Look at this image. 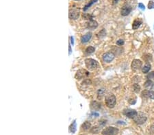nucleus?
Listing matches in <instances>:
<instances>
[{
	"label": "nucleus",
	"instance_id": "nucleus-1",
	"mask_svg": "<svg viewBox=\"0 0 154 135\" xmlns=\"http://www.w3.org/2000/svg\"><path fill=\"white\" fill-rule=\"evenodd\" d=\"M116 101H117L116 100V97L114 95H110L106 97L105 102L108 108L112 109V108H114L115 104H116Z\"/></svg>",
	"mask_w": 154,
	"mask_h": 135
},
{
	"label": "nucleus",
	"instance_id": "nucleus-2",
	"mask_svg": "<svg viewBox=\"0 0 154 135\" xmlns=\"http://www.w3.org/2000/svg\"><path fill=\"white\" fill-rule=\"evenodd\" d=\"M85 64L86 67L90 70H95L98 67V63L93 59H85Z\"/></svg>",
	"mask_w": 154,
	"mask_h": 135
},
{
	"label": "nucleus",
	"instance_id": "nucleus-3",
	"mask_svg": "<svg viewBox=\"0 0 154 135\" xmlns=\"http://www.w3.org/2000/svg\"><path fill=\"white\" fill-rule=\"evenodd\" d=\"M119 133V129L114 127H108L102 131L103 135H115Z\"/></svg>",
	"mask_w": 154,
	"mask_h": 135
},
{
	"label": "nucleus",
	"instance_id": "nucleus-4",
	"mask_svg": "<svg viewBox=\"0 0 154 135\" xmlns=\"http://www.w3.org/2000/svg\"><path fill=\"white\" fill-rule=\"evenodd\" d=\"M137 124H143L147 121V117L143 113H138V115L134 119Z\"/></svg>",
	"mask_w": 154,
	"mask_h": 135
},
{
	"label": "nucleus",
	"instance_id": "nucleus-5",
	"mask_svg": "<svg viewBox=\"0 0 154 135\" xmlns=\"http://www.w3.org/2000/svg\"><path fill=\"white\" fill-rule=\"evenodd\" d=\"M142 65H143V63L141 60L139 59H134L132 62V64H131V68L133 70H140V69L142 68Z\"/></svg>",
	"mask_w": 154,
	"mask_h": 135
},
{
	"label": "nucleus",
	"instance_id": "nucleus-6",
	"mask_svg": "<svg viewBox=\"0 0 154 135\" xmlns=\"http://www.w3.org/2000/svg\"><path fill=\"white\" fill-rule=\"evenodd\" d=\"M114 58V54L112 52H108V53H104L102 55V59L106 63H110L111 62Z\"/></svg>",
	"mask_w": 154,
	"mask_h": 135
},
{
	"label": "nucleus",
	"instance_id": "nucleus-7",
	"mask_svg": "<svg viewBox=\"0 0 154 135\" xmlns=\"http://www.w3.org/2000/svg\"><path fill=\"white\" fill-rule=\"evenodd\" d=\"M89 75V72H88L87 70H80L77 72V73L75 74V79L77 80H80L84 78V77H86L87 76Z\"/></svg>",
	"mask_w": 154,
	"mask_h": 135
},
{
	"label": "nucleus",
	"instance_id": "nucleus-8",
	"mask_svg": "<svg viewBox=\"0 0 154 135\" xmlns=\"http://www.w3.org/2000/svg\"><path fill=\"white\" fill-rule=\"evenodd\" d=\"M132 10V8L131 7L130 5H128V4H125L123 6V8H121V14L122 16H126L130 13Z\"/></svg>",
	"mask_w": 154,
	"mask_h": 135
},
{
	"label": "nucleus",
	"instance_id": "nucleus-9",
	"mask_svg": "<svg viewBox=\"0 0 154 135\" xmlns=\"http://www.w3.org/2000/svg\"><path fill=\"white\" fill-rule=\"evenodd\" d=\"M123 113L128 117L132 118V119H134L138 115V113L135 110H133V109H126L124 111Z\"/></svg>",
	"mask_w": 154,
	"mask_h": 135
},
{
	"label": "nucleus",
	"instance_id": "nucleus-10",
	"mask_svg": "<svg viewBox=\"0 0 154 135\" xmlns=\"http://www.w3.org/2000/svg\"><path fill=\"white\" fill-rule=\"evenodd\" d=\"M69 18L71 19H78V17L80 16V11L77 9H71L69 10Z\"/></svg>",
	"mask_w": 154,
	"mask_h": 135
},
{
	"label": "nucleus",
	"instance_id": "nucleus-11",
	"mask_svg": "<svg viewBox=\"0 0 154 135\" xmlns=\"http://www.w3.org/2000/svg\"><path fill=\"white\" fill-rule=\"evenodd\" d=\"M86 25H87V27L88 29H95L98 27V23H97V22L94 21V20H90V21L87 23Z\"/></svg>",
	"mask_w": 154,
	"mask_h": 135
},
{
	"label": "nucleus",
	"instance_id": "nucleus-12",
	"mask_svg": "<svg viewBox=\"0 0 154 135\" xmlns=\"http://www.w3.org/2000/svg\"><path fill=\"white\" fill-rule=\"evenodd\" d=\"M92 33L91 32H88L87 34H86L85 35H84L81 38V41L82 43H86L88 42L90 40V38H92Z\"/></svg>",
	"mask_w": 154,
	"mask_h": 135
},
{
	"label": "nucleus",
	"instance_id": "nucleus-13",
	"mask_svg": "<svg viewBox=\"0 0 154 135\" xmlns=\"http://www.w3.org/2000/svg\"><path fill=\"white\" fill-rule=\"evenodd\" d=\"M101 108V104L97 101H93L90 103V109L93 110H99Z\"/></svg>",
	"mask_w": 154,
	"mask_h": 135
},
{
	"label": "nucleus",
	"instance_id": "nucleus-14",
	"mask_svg": "<svg viewBox=\"0 0 154 135\" xmlns=\"http://www.w3.org/2000/svg\"><path fill=\"white\" fill-rule=\"evenodd\" d=\"M141 24H142V21H141V20H139V19H136V20H134V21L133 22L132 29H138Z\"/></svg>",
	"mask_w": 154,
	"mask_h": 135
},
{
	"label": "nucleus",
	"instance_id": "nucleus-15",
	"mask_svg": "<svg viewBox=\"0 0 154 135\" xmlns=\"http://www.w3.org/2000/svg\"><path fill=\"white\" fill-rule=\"evenodd\" d=\"M153 85H154V83H153V82H152L151 80H147L146 81H145V83H144V87L146 88V89H150V88H152V87H153Z\"/></svg>",
	"mask_w": 154,
	"mask_h": 135
},
{
	"label": "nucleus",
	"instance_id": "nucleus-16",
	"mask_svg": "<svg viewBox=\"0 0 154 135\" xmlns=\"http://www.w3.org/2000/svg\"><path fill=\"white\" fill-rule=\"evenodd\" d=\"M150 69H151V65H150L149 63H147V64L144 66V67L142 68V72H143V73H145V74H146V73H147V72L150 70Z\"/></svg>",
	"mask_w": 154,
	"mask_h": 135
},
{
	"label": "nucleus",
	"instance_id": "nucleus-17",
	"mask_svg": "<svg viewBox=\"0 0 154 135\" xmlns=\"http://www.w3.org/2000/svg\"><path fill=\"white\" fill-rule=\"evenodd\" d=\"M69 130H70V132H71L72 133H75V131H76V122H75V120H74L73 122L71 124L70 127H69Z\"/></svg>",
	"mask_w": 154,
	"mask_h": 135
},
{
	"label": "nucleus",
	"instance_id": "nucleus-18",
	"mask_svg": "<svg viewBox=\"0 0 154 135\" xmlns=\"http://www.w3.org/2000/svg\"><path fill=\"white\" fill-rule=\"evenodd\" d=\"M91 127V124L89 122H85L82 126V128L84 130H89Z\"/></svg>",
	"mask_w": 154,
	"mask_h": 135
},
{
	"label": "nucleus",
	"instance_id": "nucleus-19",
	"mask_svg": "<svg viewBox=\"0 0 154 135\" xmlns=\"http://www.w3.org/2000/svg\"><path fill=\"white\" fill-rule=\"evenodd\" d=\"M143 58L145 61H146L147 63H148V62H149V61H152V55H150V54H145V55H143Z\"/></svg>",
	"mask_w": 154,
	"mask_h": 135
},
{
	"label": "nucleus",
	"instance_id": "nucleus-20",
	"mask_svg": "<svg viewBox=\"0 0 154 135\" xmlns=\"http://www.w3.org/2000/svg\"><path fill=\"white\" fill-rule=\"evenodd\" d=\"M97 1H98V0H92V1H90V2L88 3L87 5H86L85 6H84V11L87 10H88V8H90L91 5H93V4H94L95 3L97 2Z\"/></svg>",
	"mask_w": 154,
	"mask_h": 135
},
{
	"label": "nucleus",
	"instance_id": "nucleus-21",
	"mask_svg": "<svg viewBox=\"0 0 154 135\" xmlns=\"http://www.w3.org/2000/svg\"><path fill=\"white\" fill-rule=\"evenodd\" d=\"M104 93H105V90L104 89H99L97 91V97L99 99H101L104 95Z\"/></svg>",
	"mask_w": 154,
	"mask_h": 135
},
{
	"label": "nucleus",
	"instance_id": "nucleus-22",
	"mask_svg": "<svg viewBox=\"0 0 154 135\" xmlns=\"http://www.w3.org/2000/svg\"><path fill=\"white\" fill-rule=\"evenodd\" d=\"M133 90H134V91L135 93H138L141 90V87L140 85L137 84V83H135L133 85Z\"/></svg>",
	"mask_w": 154,
	"mask_h": 135
},
{
	"label": "nucleus",
	"instance_id": "nucleus-23",
	"mask_svg": "<svg viewBox=\"0 0 154 135\" xmlns=\"http://www.w3.org/2000/svg\"><path fill=\"white\" fill-rule=\"evenodd\" d=\"M95 50V48L93 47V46H88L86 49V53H88V54H91V53H94Z\"/></svg>",
	"mask_w": 154,
	"mask_h": 135
},
{
	"label": "nucleus",
	"instance_id": "nucleus-24",
	"mask_svg": "<svg viewBox=\"0 0 154 135\" xmlns=\"http://www.w3.org/2000/svg\"><path fill=\"white\" fill-rule=\"evenodd\" d=\"M106 35V30L105 29H102V30H101L100 32H99V34H97V36H98V38H103Z\"/></svg>",
	"mask_w": 154,
	"mask_h": 135
},
{
	"label": "nucleus",
	"instance_id": "nucleus-25",
	"mask_svg": "<svg viewBox=\"0 0 154 135\" xmlns=\"http://www.w3.org/2000/svg\"><path fill=\"white\" fill-rule=\"evenodd\" d=\"M149 93H150V91H149V90H144L142 92V95L145 98H149Z\"/></svg>",
	"mask_w": 154,
	"mask_h": 135
},
{
	"label": "nucleus",
	"instance_id": "nucleus-26",
	"mask_svg": "<svg viewBox=\"0 0 154 135\" xmlns=\"http://www.w3.org/2000/svg\"><path fill=\"white\" fill-rule=\"evenodd\" d=\"M82 17L84 19H88V20H90H90H92V19H93V16H91V15L88 14H86V13L83 14Z\"/></svg>",
	"mask_w": 154,
	"mask_h": 135
},
{
	"label": "nucleus",
	"instance_id": "nucleus-27",
	"mask_svg": "<svg viewBox=\"0 0 154 135\" xmlns=\"http://www.w3.org/2000/svg\"><path fill=\"white\" fill-rule=\"evenodd\" d=\"M148 8L149 9H153V8H154V1H153V0L149 1V3H148Z\"/></svg>",
	"mask_w": 154,
	"mask_h": 135
},
{
	"label": "nucleus",
	"instance_id": "nucleus-28",
	"mask_svg": "<svg viewBox=\"0 0 154 135\" xmlns=\"http://www.w3.org/2000/svg\"><path fill=\"white\" fill-rule=\"evenodd\" d=\"M99 131H100V128L99 127H94L90 130L91 133H98Z\"/></svg>",
	"mask_w": 154,
	"mask_h": 135
},
{
	"label": "nucleus",
	"instance_id": "nucleus-29",
	"mask_svg": "<svg viewBox=\"0 0 154 135\" xmlns=\"http://www.w3.org/2000/svg\"><path fill=\"white\" fill-rule=\"evenodd\" d=\"M123 44H124V41L122 39H120L117 41V45L118 46H122V45H123Z\"/></svg>",
	"mask_w": 154,
	"mask_h": 135
},
{
	"label": "nucleus",
	"instance_id": "nucleus-30",
	"mask_svg": "<svg viewBox=\"0 0 154 135\" xmlns=\"http://www.w3.org/2000/svg\"><path fill=\"white\" fill-rule=\"evenodd\" d=\"M149 98L154 100V91H150L149 93Z\"/></svg>",
	"mask_w": 154,
	"mask_h": 135
},
{
	"label": "nucleus",
	"instance_id": "nucleus-31",
	"mask_svg": "<svg viewBox=\"0 0 154 135\" xmlns=\"http://www.w3.org/2000/svg\"><path fill=\"white\" fill-rule=\"evenodd\" d=\"M136 98L135 99H130V100H129V103L130 104H134L136 103Z\"/></svg>",
	"mask_w": 154,
	"mask_h": 135
},
{
	"label": "nucleus",
	"instance_id": "nucleus-32",
	"mask_svg": "<svg viewBox=\"0 0 154 135\" xmlns=\"http://www.w3.org/2000/svg\"><path fill=\"white\" fill-rule=\"evenodd\" d=\"M147 78H148V79H151V78H153V77H154V72H151V73H150V74H148V75H147Z\"/></svg>",
	"mask_w": 154,
	"mask_h": 135
},
{
	"label": "nucleus",
	"instance_id": "nucleus-33",
	"mask_svg": "<svg viewBox=\"0 0 154 135\" xmlns=\"http://www.w3.org/2000/svg\"><path fill=\"white\" fill-rule=\"evenodd\" d=\"M138 7H139V8H140V9H141V10H145V5H143V3H139V4H138Z\"/></svg>",
	"mask_w": 154,
	"mask_h": 135
},
{
	"label": "nucleus",
	"instance_id": "nucleus-34",
	"mask_svg": "<svg viewBox=\"0 0 154 135\" xmlns=\"http://www.w3.org/2000/svg\"><path fill=\"white\" fill-rule=\"evenodd\" d=\"M150 131H151V133H152V134H154V123L151 126V127H150Z\"/></svg>",
	"mask_w": 154,
	"mask_h": 135
},
{
	"label": "nucleus",
	"instance_id": "nucleus-35",
	"mask_svg": "<svg viewBox=\"0 0 154 135\" xmlns=\"http://www.w3.org/2000/svg\"><path fill=\"white\" fill-rule=\"evenodd\" d=\"M91 116H95V117H97L99 116V113H93L91 114Z\"/></svg>",
	"mask_w": 154,
	"mask_h": 135
},
{
	"label": "nucleus",
	"instance_id": "nucleus-36",
	"mask_svg": "<svg viewBox=\"0 0 154 135\" xmlns=\"http://www.w3.org/2000/svg\"><path fill=\"white\" fill-rule=\"evenodd\" d=\"M118 1H119V0H113V1H112V4H113V5H114V4L117 3H118Z\"/></svg>",
	"mask_w": 154,
	"mask_h": 135
},
{
	"label": "nucleus",
	"instance_id": "nucleus-37",
	"mask_svg": "<svg viewBox=\"0 0 154 135\" xmlns=\"http://www.w3.org/2000/svg\"><path fill=\"white\" fill-rule=\"evenodd\" d=\"M70 38H71V44L73 45V44H74V41H73V36H71V37H70Z\"/></svg>",
	"mask_w": 154,
	"mask_h": 135
},
{
	"label": "nucleus",
	"instance_id": "nucleus-38",
	"mask_svg": "<svg viewBox=\"0 0 154 135\" xmlns=\"http://www.w3.org/2000/svg\"><path fill=\"white\" fill-rule=\"evenodd\" d=\"M71 46H69V55H71Z\"/></svg>",
	"mask_w": 154,
	"mask_h": 135
},
{
	"label": "nucleus",
	"instance_id": "nucleus-39",
	"mask_svg": "<svg viewBox=\"0 0 154 135\" xmlns=\"http://www.w3.org/2000/svg\"><path fill=\"white\" fill-rule=\"evenodd\" d=\"M75 1H79V0H75Z\"/></svg>",
	"mask_w": 154,
	"mask_h": 135
}]
</instances>
